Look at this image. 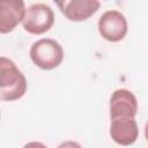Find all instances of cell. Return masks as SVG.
Wrapping results in <instances>:
<instances>
[{"label": "cell", "instance_id": "cell-4", "mask_svg": "<svg viewBox=\"0 0 148 148\" xmlns=\"http://www.w3.org/2000/svg\"><path fill=\"white\" fill-rule=\"evenodd\" d=\"M98 32L108 42L117 43L125 38L128 31L127 20L123 13L111 9L102 14L97 23Z\"/></svg>", "mask_w": 148, "mask_h": 148}, {"label": "cell", "instance_id": "cell-3", "mask_svg": "<svg viewBox=\"0 0 148 148\" xmlns=\"http://www.w3.org/2000/svg\"><path fill=\"white\" fill-rule=\"evenodd\" d=\"M54 24V13L46 3H32L25 10L22 21L23 29L31 35H43Z\"/></svg>", "mask_w": 148, "mask_h": 148}, {"label": "cell", "instance_id": "cell-8", "mask_svg": "<svg viewBox=\"0 0 148 148\" xmlns=\"http://www.w3.org/2000/svg\"><path fill=\"white\" fill-rule=\"evenodd\" d=\"M138 109V99L131 90L121 88L112 92L110 97V118L135 117Z\"/></svg>", "mask_w": 148, "mask_h": 148}, {"label": "cell", "instance_id": "cell-2", "mask_svg": "<svg viewBox=\"0 0 148 148\" xmlns=\"http://www.w3.org/2000/svg\"><path fill=\"white\" fill-rule=\"evenodd\" d=\"M30 59L44 71H51L60 66L64 60L62 46L52 38H40L30 47Z\"/></svg>", "mask_w": 148, "mask_h": 148}, {"label": "cell", "instance_id": "cell-5", "mask_svg": "<svg viewBox=\"0 0 148 148\" xmlns=\"http://www.w3.org/2000/svg\"><path fill=\"white\" fill-rule=\"evenodd\" d=\"M61 14L72 22L90 18L101 7L99 0H53Z\"/></svg>", "mask_w": 148, "mask_h": 148}, {"label": "cell", "instance_id": "cell-7", "mask_svg": "<svg viewBox=\"0 0 148 148\" xmlns=\"http://www.w3.org/2000/svg\"><path fill=\"white\" fill-rule=\"evenodd\" d=\"M24 0H0V32H12L25 15Z\"/></svg>", "mask_w": 148, "mask_h": 148}, {"label": "cell", "instance_id": "cell-6", "mask_svg": "<svg viewBox=\"0 0 148 148\" xmlns=\"http://www.w3.org/2000/svg\"><path fill=\"white\" fill-rule=\"evenodd\" d=\"M110 136L120 146H131L139 138V127L135 117L111 118Z\"/></svg>", "mask_w": 148, "mask_h": 148}, {"label": "cell", "instance_id": "cell-1", "mask_svg": "<svg viewBox=\"0 0 148 148\" xmlns=\"http://www.w3.org/2000/svg\"><path fill=\"white\" fill-rule=\"evenodd\" d=\"M27 79L15 62L6 57L0 58V98L13 102L22 98L27 91Z\"/></svg>", "mask_w": 148, "mask_h": 148}, {"label": "cell", "instance_id": "cell-9", "mask_svg": "<svg viewBox=\"0 0 148 148\" xmlns=\"http://www.w3.org/2000/svg\"><path fill=\"white\" fill-rule=\"evenodd\" d=\"M145 138L148 141V121L146 123V126H145Z\"/></svg>", "mask_w": 148, "mask_h": 148}]
</instances>
